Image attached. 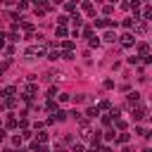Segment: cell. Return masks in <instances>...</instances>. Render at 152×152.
Returning a JSON list of instances; mask_svg holds the SVG:
<instances>
[{
    "mask_svg": "<svg viewBox=\"0 0 152 152\" xmlns=\"http://www.w3.org/2000/svg\"><path fill=\"white\" fill-rule=\"evenodd\" d=\"M81 10H83V12H88V14H95V7H93V2H81Z\"/></svg>",
    "mask_w": 152,
    "mask_h": 152,
    "instance_id": "13",
    "label": "cell"
},
{
    "mask_svg": "<svg viewBox=\"0 0 152 152\" xmlns=\"http://www.w3.org/2000/svg\"><path fill=\"white\" fill-rule=\"evenodd\" d=\"M145 31H147V21H142V19L138 17V19H135V33H145ZM135 33H133V36H135Z\"/></svg>",
    "mask_w": 152,
    "mask_h": 152,
    "instance_id": "5",
    "label": "cell"
},
{
    "mask_svg": "<svg viewBox=\"0 0 152 152\" xmlns=\"http://www.w3.org/2000/svg\"><path fill=\"white\" fill-rule=\"evenodd\" d=\"M14 93H17V88H14V86H7V88H2V93H0V97H5V100H10V97H14Z\"/></svg>",
    "mask_w": 152,
    "mask_h": 152,
    "instance_id": "6",
    "label": "cell"
},
{
    "mask_svg": "<svg viewBox=\"0 0 152 152\" xmlns=\"http://www.w3.org/2000/svg\"><path fill=\"white\" fill-rule=\"evenodd\" d=\"M31 150H33V152H48V147H45L43 142H36V140L31 142Z\"/></svg>",
    "mask_w": 152,
    "mask_h": 152,
    "instance_id": "12",
    "label": "cell"
},
{
    "mask_svg": "<svg viewBox=\"0 0 152 152\" xmlns=\"http://www.w3.org/2000/svg\"><path fill=\"white\" fill-rule=\"evenodd\" d=\"M90 138H93V131L90 128H83L81 131V140H90Z\"/></svg>",
    "mask_w": 152,
    "mask_h": 152,
    "instance_id": "19",
    "label": "cell"
},
{
    "mask_svg": "<svg viewBox=\"0 0 152 152\" xmlns=\"http://www.w3.org/2000/svg\"><path fill=\"white\" fill-rule=\"evenodd\" d=\"M36 93H38V86H36V83H28L26 90H24V95H28V97H33Z\"/></svg>",
    "mask_w": 152,
    "mask_h": 152,
    "instance_id": "9",
    "label": "cell"
},
{
    "mask_svg": "<svg viewBox=\"0 0 152 152\" xmlns=\"http://www.w3.org/2000/svg\"><path fill=\"white\" fill-rule=\"evenodd\" d=\"M102 40H107V43H114V40H119V36H116L114 31H104V36H102Z\"/></svg>",
    "mask_w": 152,
    "mask_h": 152,
    "instance_id": "7",
    "label": "cell"
},
{
    "mask_svg": "<svg viewBox=\"0 0 152 152\" xmlns=\"http://www.w3.org/2000/svg\"><path fill=\"white\" fill-rule=\"evenodd\" d=\"M62 50L64 52H71L74 50V40H62Z\"/></svg>",
    "mask_w": 152,
    "mask_h": 152,
    "instance_id": "16",
    "label": "cell"
},
{
    "mask_svg": "<svg viewBox=\"0 0 152 152\" xmlns=\"http://www.w3.org/2000/svg\"><path fill=\"white\" fill-rule=\"evenodd\" d=\"M116 128H119V133L126 131V121H124V119H116Z\"/></svg>",
    "mask_w": 152,
    "mask_h": 152,
    "instance_id": "31",
    "label": "cell"
},
{
    "mask_svg": "<svg viewBox=\"0 0 152 152\" xmlns=\"http://www.w3.org/2000/svg\"><path fill=\"white\" fill-rule=\"evenodd\" d=\"M45 109H48V112H57V102H55V100H48Z\"/></svg>",
    "mask_w": 152,
    "mask_h": 152,
    "instance_id": "21",
    "label": "cell"
},
{
    "mask_svg": "<svg viewBox=\"0 0 152 152\" xmlns=\"http://www.w3.org/2000/svg\"><path fill=\"white\" fill-rule=\"evenodd\" d=\"M88 45H90V48H97V45H100V38H97V36H93V38L88 40Z\"/></svg>",
    "mask_w": 152,
    "mask_h": 152,
    "instance_id": "29",
    "label": "cell"
},
{
    "mask_svg": "<svg viewBox=\"0 0 152 152\" xmlns=\"http://www.w3.org/2000/svg\"><path fill=\"white\" fill-rule=\"evenodd\" d=\"M135 133H138V135H142V138H147V135H150V131H147L145 126H135Z\"/></svg>",
    "mask_w": 152,
    "mask_h": 152,
    "instance_id": "18",
    "label": "cell"
},
{
    "mask_svg": "<svg viewBox=\"0 0 152 152\" xmlns=\"http://www.w3.org/2000/svg\"><path fill=\"white\" fill-rule=\"evenodd\" d=\"M95 26L97 28H112V26H116V21H112L107 17H100V19H95Z\"/></svg>",
    "mask_w": 152,
    "mask_h": 152,
    "instance_id": "4",
    "label": "cell"
},
{
    "mask_svg": "<svg viewBox=\"0 0 152 152\" xmlns=\"http://www.w3.org/2000/svg\"><path fill=\"white\" fill-rule=\"evenodd\" d=\"M7 66H10V59H7V62H2V64H0V76H2V74H5V71H7Z\"/></svg>",
    "mask_w": 152,
    "mask_h": 152,
    "instance_id": "37",
    "label": "cell"
},
{
    "mask_svg": "<svg viewBox=\"0 0 152 152\" xmlns=\"http://www.w3.org/2000/svg\"><path fill=\"white\" fill-rule=\"evenodd\" d=\"M97 109H112V104H109V100H102V102L97 104Z\"/></svg>",
    "mask_w": 152,
    "mask_h": 152,
    "instance_id": "30",
    "label": "cell"
},
{
    "mask_svg": "<svg viewBox=\"0 0 152 152\" xmlns=\"http://www.w3.org/2000/svg\"><path fill=\"white\" fill-rule=\"evenodd\" d=\"M24 55H26V59H36V57H43L45 52H43V48H40V45H31V48H26V52H24Z\"/></svg>",
    "mask_w": 152,
    "mask_h": 152,
    "instance_id": "2",
    "label": "cell"
},
{
    "mask_svg": "<svg viewBox=\"0 0 152 152\" xmlns=\"http://www.w3.org/2000/svg\"><path fill=\"white\" fill-rule=\"evenodd\" d=\"M69 100H71L69 93H59V102H69Z\"/></svg>",
    "mask_w": 152,
    "mask_h": 152,
    "instance_id": "34",
    "label": "cell"
},
{
    "mask_svg": "<svg viewBox=\"0 0 152 152\" xmlns=\"http://www.w3.org/2000/svg\"><path fill=\"white\" fill-rule=\"evenodd\" d=\"M28 7H31L28 2H19V5H17V10H19V12H24V10H28Z\"/></svg>",
    "mask_w": 152,
    "mask_h": 152,
    "instance_id": "36",
    "label": "cell"
},
{
    "mask_svg": "<svg viewBox=\"0 0 152 152\" xmlns=\"http://www.w3.org/2000/svg\"><path fill=\"white\" fill-rule=\"evenodd\" d=\"M102 12H104V17L109 19V14L114 12V5H104V7H102Z\"/></svg>",
    "mask_w": 152,
    "mask_h": 152,
    "instance_id": "23",
    "label": "cell"
},
{
    "mask_svg": "<svg viewBox=\"0 0 152 152\" xmlns=\"http://www.w3.org/2000/svg\"><path fill=\"white\" fill-rule=\"evenodd\" d=\"M126 62H128V64H138V57H135V55H131V57H126Z\"/></svg>",
    "mask_w": 152,
    "mask_h": 152,
    "instance_id": "38",
    "label": "cell"
},
{
    "mask_svg": "<svg viewBox=\"0 0 152 152\" xmlns=\"http://www.w3.org/2000/svg\"><path fill=\"white\" fill-rule=\"evenodd\" d=\"M145 116H147V107H145V104H135V107H133V119H135V121H142Z\"/></svg>",
    "mask_w": 152,
    "mask_h": 152,
    "instance_id": "3",
    "label": "cell"
},
{
    "mask_svg": "<svg viewBox=\"0 0 152 152\" xmlns=\"http://www.w3.org/2000/svg\"><path fill=\"white\" fill-rule=\"evenodd\" d=\"M142 152H152V150H150V147H145V150H142Z\"/></svg>",
    "mask_w": 152,
    "mask_h": 152,
    "instance_id": "46",
    "label": "cell"
},
{
    "mask_svg": "<svg viewBox=\"0 0 152 152\" xmlns=\"http://www.w3.org/2000/svg\"><path fill=\"white\" fill-rule=\"evenodd\" d=\"M88 152H100V147H90V150H88Z\"/></svg>",
    "mask_w": 152,
    "mask_h": 152,
    "instance_id": "44",
    "label": "cell"
},
{
    "mask_svg": "<svg viewBox=\"0 0 152 152\" xmlns=\"http://www.w3.org/2000/svg\"><path fill=\"white\" fill-rule=\"evenodd\" d=\"M55 78H59L57 71H48V74H45V81H55Z\"/></svg>",
    "mask_w": 152,
    "mask_h": 152,
    "instance_id": "26",
    "label": "cell"
},
{
    "mask_svg": "<svg viewBox=\"0 0 152 152\" xmlns=\"http://www.w3.org/2000/svg\"><path fill=\"white\" fill-rule=\"evenodd\" d=\"M102 124H104V126H109V124H112V116H109V114H104V116H102Z\"/></svg>",
    "mask_w": 152,
    "mask_h": 152,
    "instance_id": "39",
    "label": "cell"
},
{
    "mask_svg": "<svg viewBox=\"0 0 152 152\" xmlns=\"http://www.w3.org/2000/svg\"><path fill=\"white\" fill-rule=\"evenodd\" d=\"M31 138H33V133H31L28 128H26V131H21V140H31Z\"/></svg>",
    "mask_w": 152,
    "mask_h": 152,
    "instance_id": "32",
    "label": "cell"
},
{
    "mask_svg": "<svg viewBox=\"0 0 152 152\" xmlns=\"http://www.w3.org/2000/svg\"><path fill=\"white\" fill-rule=\"evenodd\" d=\"M57 21H59V26H64V24H66V21H69V17H64V14H62V17H59V19H57Z\"/></svg>",
    "mask_w": 152,
    "mask_h": 152,
    "instance_id": "40",
    "label": "cell"
},
{
    "mask_svg": "<svg viewBox=\"0 0 152 152\" xmlns=\"http://www.w3.org/2000/svg\"><path fill=\"white\" fill-rule=\"evenodd\" d=\"M119 43H121V48H126V50H128V48H133V45H135V36H133L131 31H126V33L119 38Z\"/></svg>",
    "mask_w": 152,
    "mask_h": 152,
    "instance_id": "1",
    "label": "cell"
},
{
    "mask_svg": "<svg viewBox=\"0 0 152 152\" xmlns=\"http://www.w3.org/2000/svg\"><path fill=\"white\" fill-rule=\"evenodd\" d=\"M86 116H88V119H95V116H100V109H97V107H88Z\"/></svg>",
    "mask_w": 152,
    "mask_h": 152,
    "instance_id": "15",
    "label": "cell"
},
{
    "mask_svg": "<svg viewBox=\"0 0 152 152\" xmlns=\"http://www.w3.org/2000/svg\"><path fill=\"white\" fill-rule=\"evenodd\" d=\"M100 152H112V147H107V145H104V147H100Z\"/></svg>",
    "mask_w": 152,
    "mask_h": 152,
    "instance_id": "43",
    "label": "cell"
},
{
    "mask_svg": "<svg viewBox=\"0 0 152 152\" xmlns=\"http://www.w3.org/2000/svg\"><path fill=\"white\" fill-rule=\"evenodd\" d=\"M135 48H138L140 57H142V55H150V45H147V43H135Z\"/></svg>",
    "mask_w": 152,
    "mask_h": 152,
    "instance_id": "8",
    "label": "cell"
},
{
    "mask_svg": "<svg viewBox=\"0 0 152 152\" xmlns=\"http://www.w3.org/2000/svg\"><path fill=\"white\" fill-rule=\"evenodd\" d=\"M5 138H7V133H5V131H2V128H0V142H2V140H5Z\"/></svg>",
    "mask_w": 152,
    "mask_h": 152,
    "instance_id": "42",
    "label": "cell"
},
{
    "mask_svg": "<svg viewBox=\"0 0 152 152\" xmlns=\"http://www.w3.org/2000/svg\"><path fill=\"white\" fill-rule=\"evenodd\" d=\"M121 152H133V150H131V147H124V150H121Z\"/></svg>",
    "mask_w": 152,
    "mask_h": 152,
    "instance_id": "45",
    "label": "cell"
},
{
    "mask_svg": "<svg viewBox=\"0 0 152 152\" xmlns=\"http://www.w3.org/2000/svg\"><path fill=\"white\" fill-rule=\"evenodd\" d=\"M62 59H74V52H62Z\"/></svg>",
    "mask_w": 152,
    "mask_h": 152,
    "instance_id": "41",
    "label": "cell"
},
{
    "mask_svg": "<svg viewBox=\"0 0 152 152\" xmlns=\"http://www.w3.org/2000/svg\"><path fill=\"white\" fill-rule=\"evenodd\" d=\"M138 102H140V93H138V90L128 93V104H138Z\"/></svg>",
    "mask_w": 152,
    "mask_h": 152,
    "instance_id": "10",
    "label": "cell"
},
{
    "mask_svg": "<svg viewBox=\"0 0 152 152\" xmlns=\"http://www.w3.org/2000/svg\"><path fill=\"white\" fill-rule=\"evenodd\" d=\"M5 126H7V128H17V119H14V116H10V119L5 121Z\"/></svg>",
    "mask_w": 152,
    "mask_h": 152,
    "instance_id": "27",
    "label": "cell"
},
{
    "mask_svg": "<svg viewBox=\"0 0 152 152\" xmlns=\"http://www.w3.org/2000/svg\"><path fill=\"white\" fill-rule=\"evenodd\" d=\"M102 138H104V140H114V138H116V133H114V128H107Z\"/></svg>",
    "mask_w": 152,
    "mask_h": 152,
    "instance_id": "20",
    "label": "cell"
},
{
    "mask_svg": "<svg viewBox=\"0 0 152 152\" xmlns=\"http://www.w3.org/2000/svg\"><path fill=\"white\" fill-rule=\"evenodd\" d=\"M12 142H14V147H21V142H24V140H21V135H14V138H12Z\"/></svg>",
    "mask_w": 152,
    "mask_h": 152,
    "instance_id": "35",
    "label": "cell"
},
{
    "mask_svg": "<svg viewBox=\"0 0 152 152\" xmlns=\"http://www.w3.org/2000/svg\"><path fill=\"white\" fill-rule=\"evenodd\" d=\"M114 140H116V142H124V145H126V142H128V140H131V135H128V133H126V131H121V133H119V135H116V138H114Z\"/></svg>",
    "mask_w": 152,
    "mask_h": 152,
    "instance_id": "11",
    "label": "cell"
},
{
    "mask_svg": "<svg viewBox=\"0 0 152 152\" xmlns=\"http://www.w3.org/2000/svg\"><path fill=\"white\" fill-rule=\"evenodd\" d=\"M55 36H57V38H66V28H64V26H57V28H55Z\"/></svg>",
    "mask_w": 152,
    "mask_h": 152,
    "instance_id": "17",
    "label": "cell"
},
{
    "mask_svg": "<svg viewBox=\"0 0 152 152\" xmlns=\"http://www.w3.org/2000/svg\"><path fill=\"white\" fill-rule=\"evenodd\" d=\"M81 33H83V36H86V38H88V40H90V38H93V36H95V33H93V28H90V26H86V28H83V31H81Z\"/></svg>",
    "mask_w": 152,
    "mask_h": 152,
    "instance_id": "24",
    "label": "cell"
},
{
    "mask_svg": "<svg viewBox=\"0 0 152 152\" xmlns=\"http://www.w3.org/2000/svg\"><path fill=\"white\" fill-rule=\"evenodd\" d=\"M57 57H62V52H57V50H50V52H48V59H52V62H55Z\"/></svg>",
    "mask_w": 152,
    "mask_h": 152,
    "instance_id": "25",
    "label": "cell"
},
{
    "mask_svg": "<svg viewBox=\"0 0 152 152\" xmlns=\"http://www.w3.org/2000/svg\"><path fill=\"white\" fill-rule=\"evenodd\" d=\"M45 140H48V133H45V131H38V138H36V142H43V145H45Z\"/></svg>",
    "mask_w": 152,
    "mask_h": 152,
    "instance_id": "22",
    "label": "cell"
},
{
    "mask_svg": "<svg viewBox=\"0 0 152 152\" xmlns=\"http://www.w3.org/2000/svg\"><path fill=\"white\" fill-rule=\"evenodd\" d=\"M69 19H74V28H78L81 24H83V19H81V14H78V10L74 12V17H69Z\"/></svg>",
    "mask_w": 152,
    "mask_h": 152,
    "instance_id": "14",
    "label": "cell"
},
{
    "mask_svg": "<svg viewBox=\"0 0 152 152\" xmlns=\"http://www.w3.org/2000/svg\"><path fill=\"white\" fill-rule=\"evenodd\" d=\"M64 10L66 12H76V2H64Z\"/></svg>",
    "mask_w": 152,
    "mask_h": 152,
    "instance_id": "28",
    "label": "cell"
},
{
    "mask_svg": "<svg viewBox=\"0 0 152 152\" xmlns=\"http://www.w3.org/2000/svg\"><path fill=\"white\" fill-rule=\"evenodd\" d=\"M71 152H83V142H74L71 145Z\"/></svg>",
    "mask_w": 152,
    "mask_h": 152,
    "instance_id": "33",
    "label": "cell"
}]
</instances>
